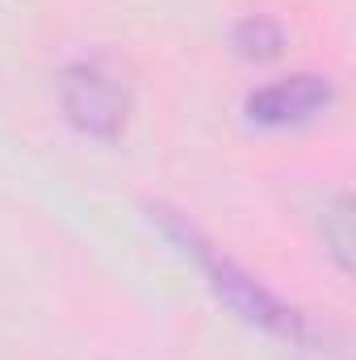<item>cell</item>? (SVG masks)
I'll return each mask as SVG.
<instances>
[{"label":"cell","instance_id":"7a4b0ae2","mask_svg":"<svg viewBox=\"0 0 356 360\" xmlns=\"http://www.w3.org/2000/svg\"><path fill=\"white\" fill-rule=\"evenodd\" d=\"M59 105L68 122L101 143H113L130 122V89L105 59H76L59 72Z\"/></svg>","mask_w":356,"mask_h":360},{"label":"cell","instance_id":"3957f363","mask_svg":"<svg viewBox=\"0 0 356 360\" xmlns=\"http://www.w3.org/2000/svg\"><path fill=\"white\" fill-rule=\"evenodd\" d=\"M336 80L319 76V72H293L281 80H268L260 89H252L243 96V113L252 126H302L314 122L319 113H327L336 105Z\"/></svg>","mask_w":356,"mask_h":360},{"label":"cell","instance_id":"277c9868","mask_svg":"<svg viewBox=\"0 0 356 360\" xmlns=\"http://www.w3.org/2000/svg\"><path fill=\"white\" fill-rule=\"evenodd\" d=\"M231 46H235L243 59H272V55H281V46H285V30H281L272 17H265V13H252V17L235 21Z\"/></svg>","mask_w":356,"mask_h":360},{"label":"cell","instance_id":"6da1fadb","mask_svg":"<svg viewBox=\"0 0 356 360\" xmlns=\"http://www.w3.org/2000/svg\"><path fill=\"white\" fill-rule=\"evenodd\" d=\"M151 222L164 231V239H172L180 252L197 264V272L210 281V289L218 293V302L227 310H235L243 323L260 327L276 340H289V344H306L310 340V323L306 314H298L289 302H281L272 289H268L260 276L243 269L239 260H231L218 243H210L193 222L189 214L180 210H168V205H151Z\"/></svg>","mask_w":356,"mask_h":360},{"label":"cell","instance_id":"5b68a950","mask_svg":"<svg viewBox=\"0 0 356 360\" xmlns=\"http://www.w3.org/2000/svg\"><path fill=\"white\" fill-rule=\"evenodd\" d=\"M348 210H352V205H348V197H336V205L323 214V222H331V252H336L340 269H348V256H352V235H348L352 214H348Z\"/></svg>","mask_w":356,"mask_h":360}]
</instances>
